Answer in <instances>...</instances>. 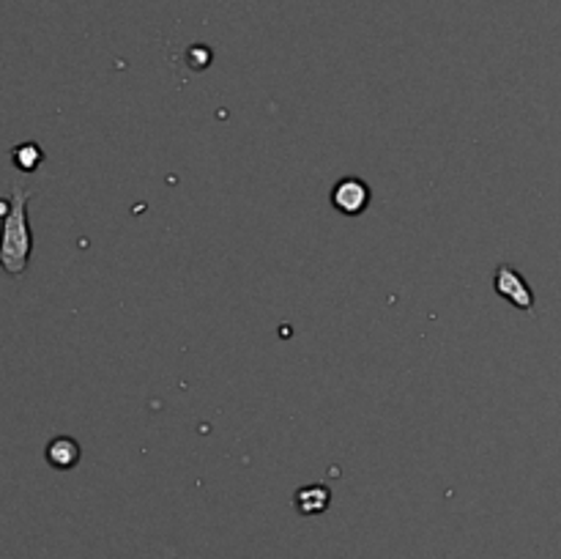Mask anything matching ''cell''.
Segmentation results:
<instances>
[{
  "label": "cell",
  "instance_id": "obj_1",
  "mask_svg": "<svg viewBox=\"0 0 561 559\" xmlns=\"http://www.w3.org/2000/svg\"><path fill=\"white\" fill-rule=\"evenodd\" d=\"M0 269L11 277L25 274L33 252V233L27 225V190L22 184H14L9 197V212L0 219Z\"/></svg>",
  "mask_w": 561,
  "mask_h": 559
},
{
  "label": "cell",
  "instance_id": "obj_4",
  "mask_svg": "<svg viewBox=\"0 0 561 559\" xmlns=\"http://www.w3.org/2000/svg\"><path fill=\"white\" fill-rule=\"evenodd\" d=\"M80 460V444L69 436H58L47 444V464L55 469H71Z\"/></svg>",
  "mask_w": 561,
  "mask_h": 559
},
{
  "label": "cell",
  "instance_id": "obj_6",
  "mask_svg": "<svg viewBox=\"0 0 561 559\" xmlns=\"http://www.w3.org/2000/svg\"><path fill=\"white\" fill-rule=\"evenodd\" d=\"M11 159H14V164L22 173H33V170L44 162V151L38 142H22V146H16L14 151H11Z\"/></svg>",
  "mask_w": 561,
  "mask_h": 559
},
{
  "label": "cell",
  "instance_id": "obj_5",
  "mask_svg": "<svg viewBox=\"0 0 561 559\" xmlns=\"http://www.w3.org/2000/svg\"><path fill=\"white\" fill-rule=\"evenodd\" d=\"M329 488L323 486H307L301 491H296V510L301 515H318L329 507Z\"/></svg>",
  "mask_w": 561,
  "mask_h": 559
},
{
  "label": "cell",
  "instance_id": "obj_2",
  "mask_svg": "<svg viewBox=\"0 0 561 559\" xmlns=\"http://www.w3.org/2000/svg\"><path fill=\"white\" fill-rule=\"evenodd\" d=\"M493 288H496L499 296H504L507 301H513V305L520 307V310H531V307H535V294H531V288L526 285V280L520 277L513 266H507V263L496 269Z\"/></svg>",
  "mask_w": 561,
  "mask_h": 559
},
{
  "label": "cell",
  "instance_id": "obj_3",
  "mask_svg": "<svg viewBox=\"0 0 561 559\" xmlns=\"http://www.w3.org/2000/svg\"><path fill=\"white\" fill-rule=\"evenodd\" d=\"M370 197H373L370 186H367L362 179L337 181V186H334V192H332L334 208L343 214H348V217H356V214L365 212L367 203H370Z\"/></svg>",
  "mask_w": 561,
  "mask_h": 559
}]
</instances>
